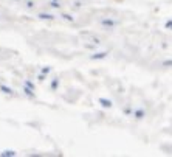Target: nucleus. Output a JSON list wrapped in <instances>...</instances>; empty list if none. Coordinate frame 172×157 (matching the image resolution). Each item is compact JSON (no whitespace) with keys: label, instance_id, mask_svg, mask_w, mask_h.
I'll use <instances>...</instances> for the list:
<instances>
[{"label":"nucleus","instance_id":"f257e3e1","mask_svg":"<svg viewBox=\"0 0 172 157\" xmlns=\"http://www.w3.org/2000/svg\"><path fill=\"white\" fill-rule=\"evenodd\" d=\"M116 24H118V22H116V20H112V19H102V20H101V25L110 26V28H112V26H115Z\"/></svg>","mask_w":172,"mask_h":157},{"label":"nucleus","instance_id":"f03ea898","mask_svg":"<svg viewBox=\"0 0 172 157\" xmlns=\"http://www.w3.org/2000/svg\"><path fill=\"white\" fill-rule=\"evenodd\" d=\"M99 104H101L102 107H107V109H108V107L113 106V103L110 100H107V98H99Z\"/></svg>","mask_w":172,"mask_h":157},{"label":"nucleus","instance_id":"7ed1b4c3","mask_svg":"<svg viewBox=\"0 0 172 157\" xmlns=\"http://www.w3.org/2000/svg\"><path fill=\"white\" fill-rule=\"evenodd\" d=\"M107 55H108L107 51H99V53H95V55L90 56V59H104Z\"/></svg>","mask_w":172,"mask_h":157},{"label":"nucleus","instance_id":"20e7f679","mask_svg":"<svg viewBox=\"0 0 172 157\" xmlns=\"http://www.w3.org/2000/svg\"><path fill=\"white\" fill-rule=\"evenodd\" d=\"M37 17H39V19H47V20H53L54 19V16L53 14H48V13H39Z\"/></svg>","mask_w":172,"mask_h":157},{"label":"nucleus","instance_id":"39448f33","mask_svg":"<svg viewBox=\"0 0 172 157\" xmlns=\"http://www.w3.org/2000/svg\"><path fill=\"white\" fill-rule=\"evenodd\" d=\"M2 157H14L16 156V151H11V149H6V151H2L0 152Z\"/></svg>","mask_w":172,"mask_h":157},{"label":"nucleus","instance_id":"423d86ee","mask_svg":"<svg viewBox=\"0 0 172 157\" xmlns=\"http://www.w3.org/2000/svg\"><path fill=\"white\" fill-rule=\"evenodd\" d=\"M0 90H2L3 93H8V95H12V93H14V90H12L11 87H8V86H0Z\"/></svg>","mask_w":172,"mask_h":157},{"label":"nucleus","instance_id":"0eeeda50","mask_svg":"<svg viewBox=\"0 0 172 157\" xmlns=\"http://www.w3.org/2000/svg\"><path fill=\"white\" fill-rule=\"evenodd\" d=\"M23 92H25V95H28L30 98H33V97H34V92H33V89H31V87H28V86H25V87H23Z\"/></svg>","mask_w":172,"mask_h":157},{"label":"nucleus","instance_id":"6e6552de","mask_svg":"<svg viewBox=\"0 0 172 157\" xmlns=\"http://www.w3.org/2000/svg\"><path fill=\"white\" fill-rule=\"evenodd\" d=\"M133 114H135V117H137V118H143V117H144V114H146V112H144L143 109H138V110H135Z\"/></svg>","mask_w":172,"mask_h":157},{"label":"nucleus","instance_id":"1a4fd4ad","mask_svg":"<svg viewBox=\"0 0 172 157\" xmlns=\"http://www.w3.org/2000/svg\"><path fill=\"white\" fill-rule=\"evenodd\" d=\"M57 86H59V81H57V79H56V78H54V79H53V81H51V89H53V90H54V89H56Z\"/></svg>","mask_w":172,"mask_h":157},{"label":"nucleus","instance_id":"9d476101","mask_svg":"<svg viewBox=\"0 0 172 157\" xmlns=\"http://www.w3.org/2000/svg\"><path fill=\"white\" fill-rule=\"evenodd\" d=\"M25 86H28V87H31V89L34 90V83L30 81V79H26V81H25Z\"/></svg>","mask_w":172,"mask_h":157},{"label":"nucleus","instance_id":"9b49d317","mask_svg":"<svg viewBox=\"0 0 172 157\" xmlns=\"http://www.w3.org/2000/svg\"><path fill=\"white\" fill-rule=\"evenodd\" d=\"M164 28L172 30V20H167V22H166V24H164Z\"/></svg>","mask_w":172,"mask_h":157},{"label":"nucleus","instance_id":"f8f14e48","mask_svg":"<svg viewBox=\"0 0 172 157\" xmlns=\"http://www.w3.org/2000/svg\"><path fill=\"white\" fill-rule=\"evenodd\" d=\"M50 5H51L53 8H59V6H61V5H59V3H57V2H56V0H53V2H50Z\"/></svg>","mask_w":172,"mask_h":157},{"label":"nucleus","instance_id":"ddd939ff","mask_svg":"<svg viewBox=\"0 0 172 157\" xmlns=\"http://www.w3.org/2000/svg\"><path fill=\"white\" fill-rule=\"evenodd\" d=\"M62 17H64V19H65V20H70V22H71V20H73V17H71L70 14H62Z\"/></svg>","mask_w":172,"mask_h":157},{"label":"nucleus","instance_id":"4468645a","mask_svg":"<svg viewBox=\"0 0 172 157\" xmlns=\"http://www.w3.org/2000/svg\"><path fill=\"white\" fill-rule=\"evenodd\" d=\"M50 70H51L50 67H44V69H42V73H45V75H47V73H50Z\"/></svg>","mask_w":172,"mask_h":157},{"label":"nucleus","instance_id":"2eb2a0df","mask_svg":"<svg viewBox=\"0 0 172 157\" xmlns=\"http://www.w3.org/2000/svg\"><path fill=\"white\" fill-rule=\"evenodd\" d=\"M163 65H166V67H171V65H172V61H164V62H163Z\"/></svg>","mask_w":172,"mask_h":157},{"label":"nucleus","instance_id":"dca6fc26","mask_svg":"<svg viewBox=\"0 0 172 157\" xmlns=\"http://www.w3.org/2000/svg\"><path fill=\"white\" fill-rule=\"evenodd\" d=\"M39 79H40V81H44V79H45V73H40L39 75Z\"/></svg>","mask_w":172,"mask_h":157},{"label":"nucleus","instance_id":"f3484780","mask_svg":"<svg viewBox=\"0 0 172 157\" xmlns=\"http://www.w3.org/2000/svg\"><path fill=\"white\" fill-rule=\"evenodd\" d=\"M26 6H28V8H33L34 3H33V2H28V5H26Z\"/></svg>","mask_w":172,"mask_h":157}]
</instances>
